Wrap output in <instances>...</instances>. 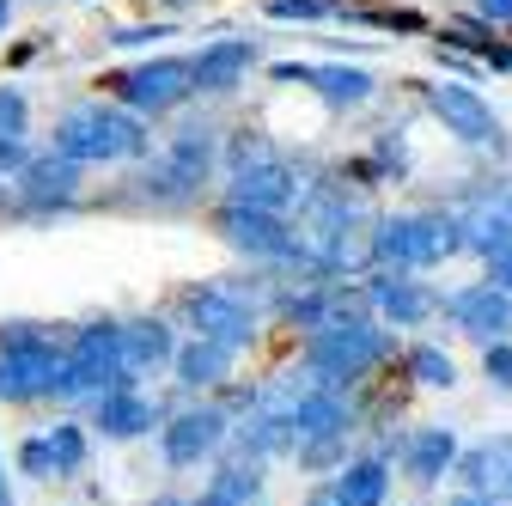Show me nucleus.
I'll return each instance as SVG.
<instances>
[{"label": "nucleus", "mask_w": 512, "mask_h": 506, "mask_svg": "<svg viewBox=\"0 0 512 506\" xmlns=\"http://www.w3.org/2000/svg\"><path fill=\"white\" fill-rule=\"evenodd\" d=\"M208 159H214V141H208V129H177V141H171V153H165V165L147 177V189L153 196H189V189L202 183V171H208Z\"/></svg>", "instance_id": "obj_11"}, {"label": "nucleus", "mask_w": 512, "mask_h": 506, "mask_svg": "<svg viewBox=\"0 0 512 506\" xmlns=\"http://www.w3.org/2000/svg\"><path fill=\"white\" fill-rule=\"evenodd\" d=\"M445 318H452L458 330H470V336H482V342H500V336H512V293L500 281L458 287L452 299H445Z\"/></svg>", "instance_id": "obj_9"}, {"label": "nucleus", "mask_w": 512, "mask_h": 506, "mask_svg": "<svg viewBox=\"0 0 512 506\" xmlns=\"http://www.w3.org/2000/svg\"><path fill=\"white\" fill-rule=\"evenodd\" d=\"M299 196V183H293V171L263 147V141H238V153H232V202H250V208H287Z\"/></svg>", "instance_id": "obj_6"}, {"label": "nucleus", "mask_w": 512, "mask_h": 506, "mask_svg": "<svg viewBox=\"0 0 512 506\" xmlns=\"http://www.w3.org/2000/svg\"><path fill=\"white\" fill-rule=\"evenodd\" d=\"M74 183H80V159H68V153L37 159V165H25V171H19L25 202H37V208H49V202H68V196H74Z\"/></svg>", "instance_id": "obj_16"}, {"label": "nucleus", "mask_w": 512, "mask_h": 506, "mask_svg": "<svg viewBox=\"0 0 512 506\" xmlns=\"http://www.w3.org/2000/svg\"><path fill=\"white\" fill-rule=\"evenodd\" d=\"M220 439H226V415H220V409H183V415L165 427V458H171V464H202Z\"/></svg>", "instance_id": "obj_13"}, {"label": "nucleus", "mask_w": 512, "mask_h": 506, "mask_svg": "<svg viewBox=\"0 0 512 506\" xmlns=\"http://www.w3.org/2000/svg\"><path fill=\"white\" fill-rule=\"evenodd\" d=\"M55 153H68V159H80V165H98V159H135V153H147L141 110L74 104L68 116L55 122Z\"/></svg>", "instance_id": "obj_1"}, {"label": "nucleus", "mask_w": 512, "mask_h": 506, "mask_svg": "<svg viewBox=\"0 0 512 506\" xmlns=\"http://www.w3.org/2000/svg\"><path fill=\"white\" fill-rule=\"evenodd\" d=\"M409 372L421 378V385H458L452 354H439V348H415V354H409Z\"/></svg>", "instance_id": "obj_26"}, {"label": "nucleus", "mask_w": 512, "mask_h": 506, "mask_svg": "<svg viewBox=\"0 0 512 506\" xmlns=\"http://www.w3.org/2000/svg\"><path fill=\"white\" fill-rule=\"evenodd\" d=\"M49 452H55V476H74L86 464V433L80 427H49Z\"/></svg>", "instance_id": "obj_25"}, {"label": "nucleus", "mask_w": 512, "mask_h": 506, "mask_svg": "<svg viewBox=\"0 0 512 506\" xmlns=\"http://www.w3.org/2000/svg\"><path fill=\"white\" fill-rule=\"evenodd\" d=\"M482 13H488V19H506V25H512V0H482Z\"/></svg>", "instance_id": "obj_34"}, {"label": "nucleus", "mask_w": 512, "mask_h": 506, "mask_svg": "<svg viewBox=\"0 0 512 506\" xmlns=\"http://www.w3.org/2000/svg\"><path fill=\"white\" fill-rule=\"evenodd\" d=\"M220 232H226V244L250 250V257H293V250H299L293 226L275 208H250V202H232L220 214Z\"/></svg>", "instance_id": "obj_8"}, {"label": "nucleus", "mask_w": 512, "mask_h": 506, "mask_svg": "<svg viewBox=\"0 0 512 506\" xmlns=\"http://www.w3.org/2000/svg\"><path fill=\"white\" fill-rule=\"evenodd\" d=\"M452 458H458V439L445 433V427H421V433L409 439V476H415V482H439Z\"/></svg>", "instance_id": "obj_22"}, {"label": "nucleus", "mask_w": 512, "mask_h": 506, "mask_svg": "<svg viewBox=\"0 0 512 506\" xmlns=\"http://www.w3.org/2000/svg\"><path fill=\"white\" fill-rule=\"evenodd\" d=\"M165 7H189V0H165Z\"/></svg>", "instance_id": "obj_39"}, {"label": "nucleus", "mask_w": 512, "mask_h": 506, "mask_svg": "<svg viewBox=\"0 0 512 506\" xmlns=\"http://www.w3.org/2000/svg\"><path fill=\"white\" fill-rule=\"evenodd\" d=\"M488 378L500 391H512V342L500 336V342H488Z\"/></svg>", "instance_id": "obj_28"}, {"label": "nucleus", "mask_w": 512, "mask_h": 506, "mask_svg": "<svg viewBox=\"0 0 512 506\" xmlns=\"http://www.w3.org/2000/svg\"><path fill=\"white\" fill-rule=\"evenodd\" d=\"M506 208H512V183H506Z\"/></svg>", "instance_id": "obj_40"}, {"label": "nucleus", "mask_w": 512, "mask_h": 506, "mask_svg": "<svg viewBox=\"0 0 512 506\" xmlns=\"http://www.w3.org/2000/svg\"><path fill=\"white\" fill-rule=\"evenodd\" d=\"M378 354H384V336L372 324H336L330 318V324L311 330V378H324L330 391L360 378V372H372Z\"/></svg>", "instance_id": "obj_5"}, {"label": "nucleus", "mask_w": 512, "mask_h": 506, "mask_svg": "<svg viewBox=\"0 0 512 506\" xmlns=\"http://www.w3.org/2000/svg\"><path fill=\"white\" fill-rule=\"evenodd\" d=\"M98 427H104L110 439H135V433H147V427H153V403L116 385V391H104V397H98Z\"/></svg>", "instance_id": "obj_20"}, {"label": "nucleus", "mask_w": 512, "mask_h": 506, "mask_svg": "<svg viewBox=\"0 0 512 506\" xmlns=\"http://www.w3.org/2000/svg\"><path fill=\"white\" fill-rule=\"evenodd\" d=\"M464 476H470L476 494L512 500V439H488V446H476L470 464H464Z\"/></svg>", "instance_id": "obj_18"}, {"label": "nucleus", "mask_w": 512, "mask_h": 506, "mask_svg": "<svg viewBox=\"0 0 512 506\" xmlns=\"http://www.w3.org/2000/svg\"><path fill=\"white\" fill-rule=\"evenodd\" d=\"M384 488H391L384 464H378V458H366V464H348V470H342L336 500H342V506H384Z\"/></svg>", "instance_id": "obj_24"}, {"label": "nucleus", "mask_w": 512, "mask_h": 506, "mask_svg": "<svg viewBox=\"0 0 512 506\" xmlns=\"http://www.w3.org/2000/svg\"><path fill=\"white\" fill-rule=\"evenodd\" d=\"M427 104H433V116L445 122V135H458V141H470V147H494V141H500L494 110H488L470 86H427Z\"/></svg>", "instance_id": "obj_10"}, {"label": "nucleus", "mask_w": 512, "mask_h": 506, "mask_svg": "<svg viewBox=\"0 0 512 506\" xmlns=\"http://www.w3.org/2000/svg\"><path fill=\"white\" fill-rule=\"evenodd\" d=\"M122 378H128V366H122V324H92V330L74 336L55 397H86V391L104 397V391L122 385Z\"/></svg>", "instance_id": "obj_4"}, {"label": "nucleus", "mask_w": 512, "mask_h": 506, "mask_svg": "<svg viewBox=\"0 0 512 506\" xmlns=\"http://www.w3.org/2000/svg\"><path fill=\"white\" fill-rule=\"evenodd\" d=\"M275 80H305V86H317L330 104H366L372 98V74H360V68H299V61H281L275 68Z\"/></svg>", "instance_id": "obj_15"}, {"label": "nucleus", "mask_w": 512, "mask_h": 506, "mask_svg": "<svg viewBox=\"0 0 512 506\" xmlns=\"http://www.w3.org/2000/svg\"><path fill=\"white\" fill-rule=\"evenodd\" d=\"M226 366H232V348L226 342H208V336H196L183 354H177V385H189V391H202V385H220L226 378Z\"/></svg>", "instance_id": "obj_21"}, {"label": "nucleus", "mask_w": 512, "mask_h": 506, "mask_svg": "<svg viewBox=\"0 0 512 506\" xmlns=\"http://www.w3.org/2000/svg\"><path fill=\"white\" fill-rule=\"evenodd\" d=\"M366 293H372V305H378V318H391V324H403V330L421 324L427 311H433V299H427L415 281H397V275H378Z\"/></svg>", "instance_id": "obj_19"}, {"label": "nucleus", "mask_w": 512, "mask_h": 506, "mask_svg": "<svg viewBox=\"0 0 512 506\" xmlns=\"http://www.w3.org/2000/svg\"><path fill=\"white\" fill-rule=\"evenodd\" d=\"M7 19H13V0H0V31H7Z\"/></svg>", "instance_id": "obj_36"}, {"label": "nucleus", "mask_w": 512, "mask_h": 506, "mask_svg": "<svg viewBox=\"0 0 512 506\" xmlns=\"http://www.w3.org/2000/svg\"><path fill=\"white\" fill-rule=\"evenodd\" d=\"M159 360H171V330L165 324H122V366L128 372H147V366H159Z\"/></svg>", "instance_id": "obj_23"}, {"label": "nucleus", "mask_w": 512, "mask_h": 506, "mask_svg": "<svg viewBox=\"0 0 512 506\" xmlns=\"http://www.w3.org/2000/svg\"><path fill=\"white\" fill-rule=\"evenodd\" d=\"M250 61H256V49H250L244 37H226V43L202 49V61H196V86H202V92H232V86L250 74Z\"/></svg>", "instance_id": "obj_17"}, {"label": "nucleus", "mask_w": 512, "mask_h": 506, "mask_svg": "<svg viewBox=\"0 0 512 506\" xmlns=\"http://www.w3.org/2000/svg\"><path fill=\"white\" fill-rule=\"evenodd\" d=\"M488 281H500L512 293V250H500V257H488Z\"/></svg>", "instance_id": "obj_31"}, {"label": "nucleus", "mask_w": 512, "mask_h": 506, "mask_svg": "<svg viewBox=\"0 0 512 506\" xmlns=\"http://www.w3.org/2000/svg\"><path fill=\"white\" fill-rule=\"evenodd\" d=\"M269 13L275 19H324L330 0H269Z\"/></svg>", "instance_id": "obj_29"}, {"label": "nucleus", "mask_w": 512, "mask_h": 506, "mask_svg": "<svg viewBox=\"0 0 512 506\" xmlns=\"http://www.w3.org/2000/svg\"><path fill=\"white\" fill-rule=\"evenodd\" d=\"M452 506H494V494H464V500H452Z\"/></svg>", "instance_id": "obj_35"}, {"label": "nucleus", "mask_w": 512, "mask_h": 506, "mask_svg": "<svg viewBox=\"0 0 512 506\" xmlns=\"http://www.w3.org/2000/svg\"><path fill=\"white\" fill-rule=\"evenodd\" d=\"M25 92L19 86H0V141H25Z\"/></svg>", "instance_id": "obj_27"}, {"label": "nucleus", "mask_w": 512, "mask_h": 506, "mask_svg": "<svg viewBox=\"0 0 512 506\" xmlns=\"http://www.w3.org/2000/svg\"><path fill=\"white\" fill-rule=\"evenodd\" d=\"M0 506H13V500H7V476H0Z\"/></svg>", "instance_id": "obj_38"}, {"label": "nucleus", "mask_w": 512, "mask_h": 506, "mask_svg": "<svg viewBox=\"0 0 512 506\" xmlns=\"http://www.w3.org/2000/svg\"><path fill=\"white\" fill-rule=\"evenodd\" d=\"M147 37H165V31H159V25H153V31H147V25H135V31H116L110 43H116V49H135V43H147Z\"/></svg>", "instance_id": "obj_32"}, {"label": "nucleus", "mask_w": 512, "mask_h": 506, "mask_svg": "<svg viewBox=\"0 0 512 506\" xmlns=\"http://www.w3.org/2000/svg\"><path fill=\"white\" fill-rule=\"evenodd\" d=\"M196 506H244V500H238V494H232L226 482H214V488H208V494H202Z\"/></svg>", "instance_id": "obj_33"}, {"label": "nucleus", "mask_w": 512, "mask_h": 506, "mask_svg": "<svg viewBox=\"0 0 512 506\" xmlns=\"http://www.w3.org/2000/svg\"><path fill=\"white\" fill-rule=\"evenodd\" d=\"M183 311H189V324H196V336H208V342L244 348V342L256 336V318H250V311H244L232 293H220V287L189 293V299H183Z\"/></svg>", "instance_id": "obj_12"}, {"label": "nucleus", "mask_w": 512, "mask_h": 506, "mask_svg": "<svg viewBox=\"0 0 512 506\" xmlns=\"http://www.w3.org/2000/svg\"><path fill=\"white\" fill-rule=\"evenodd\" d=\"M104 86H116V98L128 104V110H171V104H183L189 92H196V61H177V55H165V61H147V68H128V74H116V80H104Z\"/></svg>", "instance_id": "obj_7"}, {"label": "nucleus", "mask_w": 512, "mask_h": 506, "mask_svg": "<svg viewBox=\"0 0 512 506\" xmlns=\"http://www.w3.org/2000/svg\"><path fill=\"white\" fill-rule=\"evenodd\" d=\"M311 506H342V500H336V494H317V500H311Z\"/></svg>", "instance_id": "obj_37"}, {"label": "nucleus", "mask_w": 512, "mask_h": 506, "mask_svg": "<svg viewBox=\"0 0 512 506\" xmlns=\"http://www.w3.org/2000/svg\"><path fill=\"white\" fill-rule=\"evenodd\" d=\"M61 354L49 336H37L31 324H13V336H0V397L7 403H25V397H49L61 385Z\"/></svg>", "instance_id": "obj_2"}, {"label": "nucleus", "mask_w": 512, "mask_h": 506, "mask_svg": "<svg viewBox=\"0 0 512 506\" xmlns=\"http://www.w3.org/2000/svg\"><path fill=\"white\" fill-rule=\"evenodd\" d=\"M458 244H464V232L445 214H397V220L378 226V257L397 263V269H433V263L452 257Z\"/></svg>", "instance_id": "obj_3"}, {"label": "nucleus", "mask_w": 512, "mask_h": 506, "mask_svg": "<svg viewBox=\"0 0 512 506\" xmlns=\"http://www.w3.org/2000/svg\"><path fill=\"white\" fill-rule=\"evenodd\" d=\"M25 476H55V452H49V439H31V446L19 452Z\"/></svg>", "instance_id": "obj_30"}, {"label": "nucleus", "mask_w": 512, "mask_h": 506, "mask_svg": "<svg viewBox=\"0 0 512 506\" xmlns=\"http://www.w3.org/2000/svg\"><path fill=\"white\" fill-rule=\"evenodd\" d=\"M452 220H458L464 244L482 250V257H500V250H512V208H506V196H500V202H494V196H476V202H464Z\"/></svg>", "instance_id": "obj_14"}]
</instances>
